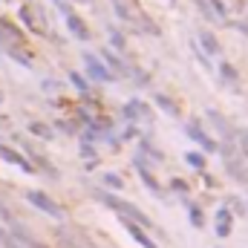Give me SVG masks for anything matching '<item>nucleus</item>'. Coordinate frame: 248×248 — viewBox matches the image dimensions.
I'll list each match as a JSON object with an SVG mask.
<instances>
[{
	"mask_svg": "<svg viewBox=\"0 0 248 248\" xmlns=\"http://www.w3.org/2000/svg\"><path fill=\"white\" fill-rule=\"evenodd\" d=\"M95 196H98L104 205H110L113 211H119V214H122L127 222H136V225H147V228H150V219H147V217H144V214H141V211L133 205V202H124V199L113 196V193H104V190H98Z\"/></svg>",
	"mask_w": 248,
	"mask_h": 248,
	"instance_id": "obj_1",
	"label": "nucleus"
},
{
	"mask_svg": "<svg viewBox=\"0 0 248 248\" xmlns=\"http://www.w3.org/2000/svg\"><path fill=\"white\" fill-rule=\"evenodd\" d=\"M26 202H29V205H35L38 211H44V214L55 217V219H61V217H63L61 205H58L49 193H44V190H29V193H26Z\"/></svg>",
	"mask_w": 248,
	"mask_h": 248,
	"instance_id": "obj_2",
	"label": "nucleus"
},
{
	"mask_svg": "<svg viewBox=\"0 0 248 248\" xmlns=\"http://www.w3.org/2000/svg\"><path fill=\"white\" fill-rule=\"evenodd\" d=\"M84 63H87V75L93 78V81H113L116 75L104 66V61H98L93 52H84Z\"/></svg>",
	"mask_w": 248,
	"mask_h": 248,
	"instance_id": "obj_3",
	"label": "nucleus"
},
{
	"mask_svg": "<svg viewBox=\"0 0 248 248\" xmlns=\"http://www.w3.org/2000/svg\"><path fill=\"white\" fill-rule=\"evenodd\" d=\"M0 159H3V162H9V165H17L23 173H32V170H35V168H32V165L17 153V150H15V147H9V144H3V141H0Z\"/></svg>",
	"mask_w": 248,
	"mask_h": 248,
	"instance_id": "obj_4",
	"label": "nucleus"
},
{
	"mask_svg": "<svg viewBox=\"0 0 248 248\" xmlns=\"http://www.w3.org/2000/svg\"><path fill=\"white\" fill-rule=\"evenodd\" d=\"M187 136H190V139H193L202 150H208V153H214V150H217V141H214V139H211V136H208V133H205V130H202L196 122L187 124Z\"/></svg>",
	"mask_w": 248,
	"mask_h": 248,
	"instance_id": "obj_5",
	"label": "nucleus"
},
{
	"mask_svg": "<svg viewBox=\"0 0 248 248\" xmlns=\"http://www.w3.org/2000/svg\"><path fill=\"white\" fill-rule=\"evenodd\" d=\"M231 228H234V217L228 208H217V234L219 237H231Z\"/></svg>",
	"mask_w": 248,
	"mask_h": 248,
	"instance_id": "obj_6",
	"label": "nucleus"
},
{
	"mask_svg": "<svg viewBox=\"0 0 248 248\" xmlns=\"http://www.w3.org/2000/svg\"><path fill=\"white\" fill-rule=\"evenodd\" d=\"M124 228L130 231V237H133L139 246H144V248H159L153 240H150V237H147V234H144V231H141V228H139V225H136V222H127V219H124Z\"/></svg>",
	"mask_w": 248,
	"mask_h": 248,
	"instance_id": "obj_7",
	"label": "nucleus"
},
{
	"mask_svg": "<svg viewBox=\"0 0 248 248\" xmlns=\"http://www.w3.org/2000/svg\"><path fill=\"white\" fill-rule=\"evenodd\" d=\"M66 26H69V32H72L75 38H81V41H87V38H90V29H87V23H84L81 17L66 15Z\"/></svg>",
	"mask_w": 248,
	"mask_h": 248,
	"instance_id": "obj_8",
	"label": "nucleus"
},
{
	"mask_svg": "<svg viewBox=\"0 0 248 248\" xmlns=\"http://www.w3.org/2000/svg\"><path fill=\"white\" fill-rule=\"evenodd\" d=\"M199 44L205 46L208 55H219V44H217V38H214L211 32H199Z\"/></svg>",
	"mask_w": 248,
	"mask_h": 248,
	"instance_id": "obj_9",
	"label": "nucleus"
},
{
	"mask_svg": "<svg viewBox=\"0 0 248 248\" xmlns=\"http://www.w3.org/2000/svg\"><path fill=\"white\" fill-rule=\"evenodd\" d=\"M136 170H139V176L147 182V187H150V190H159V182H156V176H153V173L144 168V162H141V159H136Z\"/></svg>",
	"mask_w": 248,
	"mask_h": 248,
	"instance_id": "obj_10",
	"label": "nucleus"
},
{
	"mask_svg": "<svg viewBox=\"0 0 248 248\" xmlns=\"http://www.w3.org/2000/svg\"><path fill=\"white\" fill-rule=\"evenodd\" d=\"M20 17L26 20V26H29V29H35V32H44V26L35 20V12H32V6H23V9H20Z\"/></svg>",
	"mask_w": 248,
	"mask_h": 248,
	"instance_id": "obj_11",
	"label": "nucleus"
},
{
	"mask_svg": "<svg viewBox=\"0 0 248 248\" xmlns=\"http://www.w3.org/2000/svg\"><path fill=\"white\" fill-rule=\"evenodd\" d=\"M156 104H159L162 110H168L170 116H179V107H176V104H173V101H170L168 95H156Z\"/></svg>",
	"mask_w": 248,
	"mask_h": 248,
	"instance_id": "obj_12",
	"label": "nucleus"
},
{
	"mask_svg": "<svg viewBox=\"0 0 248 248\" xmlns=\"http://www.w3.org/2000/svg\"><path fill=\"white\" fill-rule=\"evenodd\" d=\"M29 130H32L35 136H41V139H52V130H49L46 124H41V122H32L29 124Z\"/></svg>",
	"mask_w": 248,
	"mask_h": 248,
	"instance_id": "obj_13",
	"label": "nucleus"
},
{
	"mask_svg": "<svg viewBox=\"0 0 248 248\" xmlns=\"http://www.w3.org/2000/svg\"><path fill=\"white\" fill-rule=\"evenodd\" d=\"M185 162L190 165V168H196V170H202V168H205V156H202V153H187Z\"/></svg>",
	"mask_w": 248,
	"mask_h": 248,
	"instance_id": "obj_14",
	"label": "nucleus"
},
{
	"mask_svg": "<svg viewBox=\"0 0 248 248\" xmlns=\"http://www.w3.org/2000/svg\"><path fill=\"white\" fill-rule=\"evenodd\" d=\"M101 58H104V61L110 63V66H113V69H119V72H124V63L119 61V58H116V55H113V52H107V49H104V52H101Z\"/></svg>",
	"mask_w": 248,
	"mask_h": 248,
	"instance_id": "obj_15",
	"label": "nucleus"
},
{
	"mask_svg": "<svg viewBox=\"0 0 248 248\" xmlns=\"http://www.w3.org/2000/svg\"><path fill=\"white\" fill-rule=\"evenodd\" d=\"M69 81H72V87H75L78 93H87V81H84L78 72H69Z\"/></svg>",
	"mask_w": 248,
	"mask_h": 248,
	"instance_id": "obj_16",
	"label": "nucleus"
},
{
	"mask_svg": "<svg viewBox=\"0 0 248 248\" xmlns=\"http://www.w3.org/2000/svg\"><path fill=\"white\" fill-rule=\"evenodd\" d=\"M0 243H3L6 248H23L20 243H17V240H15V237H12V234H6L3 228H0Z\"/></svg>",
	"mask_w": 248,
	"mask_h": 248,
	"instance_id": "obj_17",
	"label": "nucleus"
},
{
	"mask_svg": "<svg viewBox=\"0 0 248 248\" xmlns=\"http://www.w3.org/2000/svg\"><path fill=\"white\" fill-rule=\"evenodd\" d=\"M104 182H107L110 187H124L122 176H116V173H104Z\"/></svg>",
	"mask_w": 248,
	"mask_h": 248,
	"instance_id": "obj_18",
	"label": "nucleus"
},
{
	"mask_svg": "<svg viewBox=\"0 0 248 248\" xmlns=\"http://www.w3.org/2000/svg\"><path fill=\"white\" fill-rule=\"evenodd\" d=\"M219 69H222V75H225V81H234V78H237V72H234V66H231V63H222Z\"/></svg>",
	"mask_w": 248,
	"mask_h": 248,
	"instance_id": "obj_19",
	"label": "nucleus"
},
{
	"mask_svg": "<svg viewBox=\"0 0 248 248\" xmlns=\"http://www.w3.org/2000/svg\"><path fill=\"white\" fill-rule=\"evenodd\" d=\"M190 222H193V225H196V228H199V225H202V211H199V208H196V205H193V208H190Z\"/></svg>",
	"mask_w": 248,
	"mask_h": 248,
	"instance_id": "obj_20",
	"label": "nucleus"
},
{
	"mask_svg": "<svg viewBox=\"0 0 248 248\" xmlns=\"http://www.w3.org/2000/svg\"><path fill=\"white\" fill-rule=\"evenodd\" d=\"M240 147H243V153L248 156V130H243V133H240Z\"/></svg>",
	"mask_w": 248,
	"mask_h": 248,
	"instance_id": "obj_21",
	"label": "nucleus"
},
{
	"mask_svg": "<svg viewBox=\"0 0 248 248\" xmlns=\"http://www.w3.org/2000/svg\"><path fill=\"white\" fill-rule=\"evenodd\" d=\"M0 46H6V35H3V29H0Z\"/></svg>",
	"mask_w": 248,
	"mask_h": 248,
	"instance_id": "obj_22",
	"label": "nucleus"
},
{
	"mask_svg": "<svg viewBox=\"0 0 248 248\" xmlns=\"http://www.w3.org/2000/svg\"><path fill=\"white\" fill-rule=\"evenodd\" d=\"M61 248H75V246H72V243H66V240H63V243H61Z\"/></svg>",
	"mask_w": 248,
	"mask_h": 248,
	"instance_id": "obj_23",
	"label": "nucleus"
},
{
	"mask_svg": "<svg viewBox=\"0 0 248 248\" xmlns=\"http://www.w3.org/2000/svg\"><path fill=\"white\" fill-rule=\"evenodd\" d=\"M0 101H3V93H0Z\"/></svg>",
	"mask_w": 248,
	"mask_h": 248,
	"instance_id": "obj_24",
	"label": "nucleus"
}]
</instances>
